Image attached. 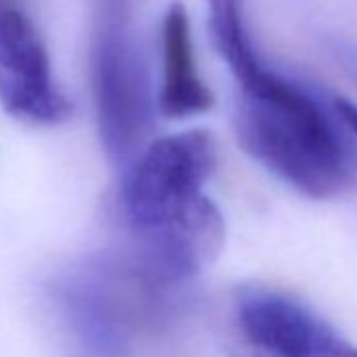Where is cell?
<instances>
[{
    "label": "cell",
    "instance_id": "obj_1",
    "mask_svg": "<svg viewBox=\"0 0 357 357\" xmlns=\"http://www.w3.org/2000/svg\"><path fill=\"white\" fill-rule=\"evenodd\" d=\"M240 93L236 135L252 160L311 200L347 190L351 155L313 97L271 70Z\"/></svg>",
    "mask_w": 357,
    "mask_h": 357
},
{
    "label": "cell",
    "instance_id": "obj_2",
    "mask_svg": "<svg viewBox=\"0 0 357 357\" xmlns=\"http://www.w3.org/2000/svg\"><path fill=\"white\" fill-rule=\"evenodd\" d=\"M217 166V141L206 128L151 141L130 162L120 192L135 244L164 248L188 240L211 211L204 188Z\"/></svg>",
    "mask_w": 357,
    "mask_h": 357
},
{
    "label": "cell",
    "instance_id": "obj_3",
    "mask_svg": "<svg viewBox=\"0 0 357 357\" xmlns=\"http://www.w3.org/2000/svg\"><path fill=\"white\" fill-rule=\"evenodd\" d=\"M91 84L99 139L114 164L137 158L153 128L149 70L130 26V0H97Z\"/></svg>",
    "mask_w": 357,
    "mask_h": 357
},
{
    "label": "cell",
    "instance_id": "obj_4",
    "mask_svg": "<svg viewBox=\"0 0 357 357\" xmlns=\"http://www.w3.org/2000/svg\"><path fill=\"white\" fill-rule=\"evenodd\" d=\"M234 357H357V347L301 301L267 290H242L229 311Z\"/></svg>",
    "mask_w": 357,
    "mask_h": 357
},
{
    "label": "cell",
    "instance_id": "obj_5",
    "mask_svg": "<svg viewBox=\"0 0 357 357\" xmlns=\"http://www.w3.org/2000/svg\"><path fill=\"white\" fill-rule=\"evenodd\" d=\"M0 103L34 124H61L72 118V101L55 86L47 49L32 22L0 0Z\"/></svg>",
    "mask_w": 357,
    "mask_h": 357
},
{
    "label": "cell",
    "instance_id": "obj_6",
    "mask_svg": "<svg viewBox=\"0 0 357 357\" xmlns=\"http://www.w3.org/2000/svg\"><path fill=\"white\" fill-rule=\"evenodd\" d=\"M215 95L198 72L192 22L181 0L168 5L162 20V86L158 112L166 120H185L208 114Z\"/></svg>",
    "mask_w": 357,
    "mask_h": 357
},
{
    "label": "cell",
    "instance_id": "obj_7",
    "mask_svg": "<svg viewBox=\"0 0 357 357\" xmlns=\"http://www.w3.org/2000/svg\"><path fill=\"white\" fill-rule=\"evenodd\" d=\"M208 7V34L215 51L227 63L240 89L252 84L267 68L261 63L250 40L244 0H206Z\"/></svg>",
    "mask_w": 357,
    "mask_h": 357
},
{
    "label": "cell",
    "instance_id": "obj_8",
    "mask_svg": "<svg viewBox=\"0 0 357 357\" xmlns=\"http://www.w3.org/2000/svg\"><path fill=\"white\" fill-rule=\"evenodd\" d=\"M334 114H336V118H340V122L357 137V105H355L351 99L336 97V99H334Z\"/></svg>",
    "mask_w": 357,
    "mask_h": 357
}]
</instances>
